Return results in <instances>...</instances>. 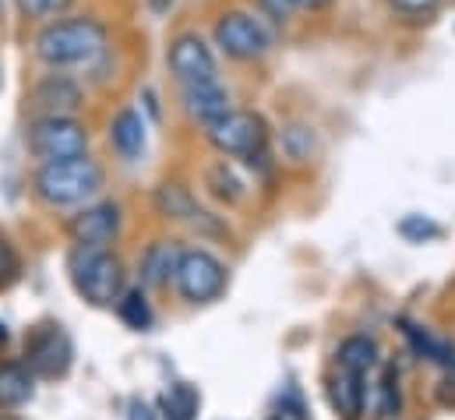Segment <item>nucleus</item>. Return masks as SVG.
Here are the masks:
<instances>
[{
	"label": "nucleus",
	"instance_id": "1a4fd4ad",
	"mask_svg": "<svg viewBox=\"0 0 455 420\" xmlns=\"http://www.w3.org/2000/svg\"><path fill=\"white\" fill-rule=\"evenodd\" d=\"M32 117H78L85 109V85L71 71H46L28 85Z\"/></svg>",
	"mask_w": 455,
	"mask_h": 420
},
{
	"label": "nucleus",
	"instance_id": "f257e3e1",
	"mask_svg": "<svg viewBox=\"0 0 455 420\" xmlns=\"http://www.w3.org/2000/svg\"><path fill=\"white\" fill-rule=\"evenodd\" d=\"M110 21L92 11H71L57 21H46L32 36V57L46 71H89L114 50Z\"/></svg>",
	"mask_w": 455,
	"mask_h": 420
},
{
	"label": "nucleus",
	"instance_id": "20e7f679",
	"mask_svg": "<svg viewBox=\"0 0 455 420\" xmlns=\"http://www.w3.org/2000/svg\"><path fill=\"white\" fill-rule=\"evenodd\" d=\"M202 134H205L209 149H216L223 159H243V163L268 152V145H272L268 120L258 109H240V106L202 124Z\"/></svg>",
	"mask_w": 455,
	"mask_h": 420
},
{
	"label": "nucleus",
	"instance_id": "aec40b11",
	"mask_svg": "<svg viewBox=\"0 0 455 420\" xmlns=\"http://www.w3.org/2000/svg\"><path fill=\"white\" fill-rule=\"evenodd\" d=\"M32 400V371L21 364H0V407L14 410Z\"/></svg>",
	"mask_w": 455,
	"mask_h": 420
},
{
	"label": "nucleus",
	"instance_id": "423d86ee",
	"mask_svg": "<svg viewBox=\"0 0 455 420\" xmlns=\"http://www.w3.org/2000/svg\"><path fill=\"white\" fill-rule=\"evenodd\" d=\"M25 145L39 163H60L89 156L92 134L82 117H32L25 127Z\"/></svg>",
	"mask_w": 455,
	"mask_h": 420
},
{
	"label": "nucleus",
	"instance_id": "72a5a7b5",
	"mask_svg": "<svg viewBox=\"0 0 455 420\" xmlns=\"http://www.w3.org/2000/svg\"><path fill=\"white\" fill-rule=\"evenodd\" d=\"M275 420H283V417H275Z\"/></svg>",
	"mask_w": 455,
	"mask_h": 420
},
{
	"label": "nucleus",
	"instance_id": "7ed1b4c3",
	"mask_svg": "<svg viewBox=\"0 0 455 420\" xmlns=\"http://www.w3.org/2000/svg\"><path fill=\"white\" fill-rule=\"evenodd\" d=\"M103 188H107V170L92 156H75V159H60V163H39V170L32 174L36 198L53 206V209L85 206Z\"/></svg>",
	"mask_w": 455,
	"mask_h": 420
},
{
	"label": "nucleus",
	"instance_id": "c85d7f7f",
	"mask_svg": "<svg viewBox=\"0 0 455 420\" xmlns=\"http://www.w3.org/2000/svg\"><path fill=\"white\" fill-rule=\"evenodd\" d=\"M18 272H21L18 251H14V244L0 233V290H4V287H11V283L18 279Z\"/></svg>",
	"mask_w": 455,
	"mask_h": 420
},
{
	"label": "nucleus",
	"instance_id": "f8f14e48",
	"mask_svg": "<svg viewBox=\"0 0 455 420\" xmlns=\"http://www.w3.org/2000/svg\"><path fill=\"white\" fill-rule=\"evenodd\" d=\"M156 209L163 212L166 219H177V222H188L191 230H202V233H223V226L216 222L212 212H205L198 206V198L177 184V181H166L156 188Z\"/></svg>",
	"mask_w": 455,
	"mask_h": 420
},
{
	"label": "nucleus",
	"instance_id": "473e14b6",
	"mask_svg": "<svg viewBox=\"0 0 455 420\" xmlns=\"http://www.w3.org/2000/svg\"><path fill=\"white\" fill-rule=\"evenodd\" d=\"M0 420H14V417H7V414H0Z\"/></svg>",
	"mask_w": 455,
	"mask_h": 420
},
{
	"label": "nucleus",
	"instance_id": "a878e982",
	"mask_svg": "<svg viewBox=\"0 0 455 420\" xmlns=\"http://www.w3.org/2000/svg\"><path fill=\"white\" fill-rule=\"evenodd\" d=\"M374 410H378V417H385V420L399 417L403 396H399V371H395V368H385L381 385H378V403H374Z\"/></svg>",
	"mask_w": 455,
	"mask_h": 420
},
{
	"label": "nucleus",
	"instance_id": "6e6552de",
	"mask_svg": "<svg viewBox=\"0 0 455 420\" xmlns=\"http://www.w3.org/2000/svg\"><path fill=\"white\" fill-rule=\"evenodd\" d=\"M173 283L180 290V297L188 304H209L227 290V269L216 254L195 247V251H180Z\"/></svg>",
	"mask_w": 455,
	"mask_h": 420
},
{
	"label": "nucleus",
	"instance_id": "9d476101",
	"mask_svg": "<svg viewBox=\"0 0 455 420\" xmlns=\"http://www.w3.org/2000/svg\"><path fill=\"white\" fill-rule=\"evenodd\" d=\"M75 346L60 325H39L25 343V364L36 378H60L68 375Z\"/></svg>",
	"mask_w": 455,
	"mask_h": 420
},
{
	"label": "nucleus",
	"instance_id": "0eeeda50",
	"mask_svg": "<svg viewBox=\"0 0 455 420\" xmlns=\"http://www.w3.org/2000/svg\"><path fill=\"white\" fill-rule=\"evenodd\" d=\"M166 68H170L177 85L223 78L220 53H216L212 39L202 28H180V32L170 36V43H166Z\"/></svg>",
	"mask_w": 455,
	"mask_h": 420
},
{
	"label": "nucleus",
	"instance_id": "2eb2a0df",
	"mask_svg": "<svg viewBox=\"0 0 455 420\" xmlns=\"http://www.w3.org/2000/svg\"><path fill=\"white\" fill-rule=\"evenodd\" d=\"M363 400H367V392H363V375L342 371L339 368V375L329 382V403H332V410H336L342 420H360Z\"/></svg>",
	"mask_w": 455,
	"mask_h": 420
},
{
	"label": "nucleus",
	"instance_id": "dca6fc26",
	"mask_svg": "<svg viewBox=\"0 0 455 420\" xmlns=\"http://www.w3.org/2000/svg\"><path fill=\"white\" fill-rule=\"evenodd\" d=\"M180 251L173 240H156L148 244V251L141 254V283L148 287H166L177 272V262H180Z\"/></svg>",
	"mask_w": 455,
	"mask_h": 420
},
{
	"label": "nucleus",
	"instance_id": "9b49d317",
	"mask_svg": "<svg viewBox=\"0 0 455 420\" xmlns=\"http://www.w3.org/2000/svg\"><path fill=\"white\" fill-rule=\"evenodd\" d=\"M120 219L124 215H120L116 202H96L68 219V233L78 247H107L120 233Z\"/></svg>",
	"mask_w": 455,
	"mask_h": 420
},
{
	"label": "nucleus",
	"instance_id": "f3484780",
	"mask_svg": "<svg viewBox=\"0 0 455 420\" xmlns=\"http://www.w3.org/2000/svg\"><path fill=\"white\" fill-rule=\"evenodd\" d=\"M205 188L220 202H227V206H240L247 198V181L240 177V170L233 166V159H220V163H212L205 170Z\"/></svg>",
	"mask_w": 455,
	"mask_h": 420
},
{
	"label": "nucleus",
	"instance_id": "7c9ffc66",
	"mask_svg": "<svg viewBox=\"0 0 455 420\" xmlns=\"http://www.w3.org/2000/svg\"><path fill=\"white\" fill-rule=\"evenodd\" d=\"M127 420H159V417L152 414V407H148V403L134 400V403H131V410H127Z\"/></svg>",
	"mask_w": 455,
	"mask_h": 420
},
{
	"label": "nucleus",
	"instance_id": "4468645a",
	"mask_svg": "<svg viewBox=\"0 0 455 420\" xmlns=\"http://www.w3.org/2000/svg\"><path fill=\"white\" fill-rule=\"evenodd\" d=\"M107 138H110V149L116 152V159L138 163V159L145 156V145H148V124H145L141 109L120 106L114 113V120H110Z\"/></svg>",
	"mask_w": 455,
	"mask_h": 420
},
{
	"label": "nucleus",
	"instance_id": "f03ea898",
	"mask_svg": "<svg viewBox=\"0 0 455 420\" xmlns=\"http://www.w3.org/2000/svg\"><path fill=\"white\" fill-rule=\"evenodd\" d=\"M209 39H212L216 53L227 57L229 64L254 68V64H261L275 50L279 32L254 7H247V4H227V7H220L212 14Z\"/></svg>",
	"mask_w": 455,
	"mask_h": 420
},
{
	"label": "nucleus",
	"instance_id": "c756f323",
	"mask_svg": "<svg viewBox=\"0 0 455 420\" xmlns=\"http://www.w3.org/2000/svg\"><path fill=\"white\" fill-rule=\"evenodd\" d=\"M297 14H329L339 0H290Z\"/></svg>",
	"mask_w": 455,
	"mask_h": 420
},
{
	"label": "nucleus",
	"instance_id": "b1692460",
	"mask_svg": "<svg viewBox=\"0 0 455 420\" xmlns=\"http://www.w3.org/2000/svg\"><path fill=\"white\" fill-rule=\"evenodd\" d=\"M116 315H120V321H124L127 328H134V332L152 328V308H148L145 290H127V294H120Z\"/></svg>",
	"mask_w": 455,
	"mask_h": 420
},
{
	"label": "nucleus",
	"instance_id": "ddd939ff",
	"mask_svg": "<svg viewBox=\"0 0 455 420\" xmlns=\"http://www.w3.org/2000/svg\"><path fill=\"white\" fill-rule=\"evenodd\" d=\"M180 109L202 127L216 117H223L227 109H233V93L223 78H209V82H191L180 85Z\"/></svg>",
	"mask_w": 455,
	"mask_h": 420
},
{
	"label": "nucleus",
	"instance_id": "39448f33",
	"mask_svg": "<svg viewBox=\"0 0 455 420\" xmlns=\"http://www.w3.org/2000/svg\"><path fill=\"white\" fill-rule=\"evenodd\" d=\"M68 272L75 290L96 308H110L124 294V262L107 247H75L68 258Z\"/></svg>",
	"mask_w": 455,
	"mask_h": 420
},
{
	"label": "nucleus",
	"instance_id": "2f4dec72",
	"mask_svg": "<svg viewBox=\"0 0 455 420\" xmlns=\"http://www.w3.org/2000/svg\"><path fill=\"white\" fill-rule=\"evenodd\" d=\"M145 7H148V14H156V18H166V14L177 7V0H145Z\"/></svg>",
	"mask_w": 455,
	"mask_h": 420
},
{
	"label": "nucleus",
	"instance_id": "412c9836",
	"mask_svg": "<svg viewBox=\"0 0 455 420\" xmlns=\"http://www.w3.org/2000/svg\"><path fill=\"white\" fill-rule=\"evenodd\" d=\"M403 332H406L410 346H413L420 357H427L431 364H442V368H455L452 343H445V339H438V335H431L427 328H417V325H410V321H403Z\"/></svg>",
	"mask_w": 455,
	"mask_h": 420
},
{
	"label": "nucleus",
	"instance_id": "bb28decb",
	"mask_svg": "<svg viewBox=\"0 0 455 420\" xmlns=\"http://www.w3.org/2000/svg\"><path fill=\"white\" fill-rule=\"evenodd\" d=\"M254 11H258L275 32H283V28H290V25L297 21V11H293L290 0H254Z\"/></svg>",
	"mask_w": 455,
	"mask_h": 420
},
{
	"label": "nucleus",
	"instance_id": "a211bd4d",
	"mask_svg": "<svg viewBox=\"0 0 455 420\" xmlns=\"http://www.w3.org/2000/svg\"><path fill=\"white\" fill-rule=\"evenodd\" d=\"M279 145H283V156L290 163H311L315 152H318V131L304 120H290L286 127H279Z\"/></svg>",
	"mask_w": 455,
	"mask_h": 420
},
{
	"label": "nucleus",
	"instance_id": "4be33fe9",
	"mask_svg": "<svg viewBox=\"0 0 455 420\" xmlns=\"http://www.w3.org/2000/svg\"><path fill=\"white\" fill-rule=\"evenodd\" d=\"M336 360H339L342 371L367 375V371L378 364V346H374V339H367V335H349V339H342L339 343Z\"/></svg>",
	"mask_w": 455,
	"mask_h": 420
},
{
	"label": "nucleus",
	"instance_id": "cd10ccee",
	"mask_svg": "<svg viewBox=\"0 0 455 420\" xmlns=\"http://www.w3.org/2000/svg\"><path fill=\"white\" fill-rule=\"evenodd\" d=\"M399 233H403L406 240H413V244H427V240L442 237V226H438L435 219H427V215H406V219L399 222Z\"/></svg>",
	"mask_w": 455,
	"mask_h": 420
},
{
	"label": "nucleus",
	"instance_id": "5701e85b",
	"mask_svg": "<svg viewBox=\"0 0 455 420\" xmlns=\"http://www.w3.org/2000/svg\"><path fill=\"white\" fill-rule=\"evenodd\" d=\"M78 7V0H14V11L21 21L28 25H46V21H57L64 14H71Z\"/></svg>",
	"mask_w": 455,
	"mask_h": 420
},
{
	"label": "nucleus",
	"instance_id": "393cba45",
	"mask_svg": "<svg viewBox=\"0 0 455 420\" xmlns=\"http://www.w3.org/2000/svg\"><path fill=\"white\" fill-rule=\"evenodd\" d=\"M442 4L445 0H385L388 14L395 21H403V25H424V21H431Z\"/></svg>",
	"mask_w": 455,
	"mask_h": 420
},
{
	"label": "nucleus",
	"instance_id": "6ab92c4d",
	"mask_svg": "<svg viewBox=\"0 0 455 420\" xmlns=\"http://www.w3.org/2000/svg\"><path fill=\"white\" fill-rule=\"evenodd\" d=\"M198 407H202V396L188 382H173L159 396V417L163 420H195Z\"/></svg>",
	"mask_w": 455,
	"mask_h": 420
}]
</instances>
